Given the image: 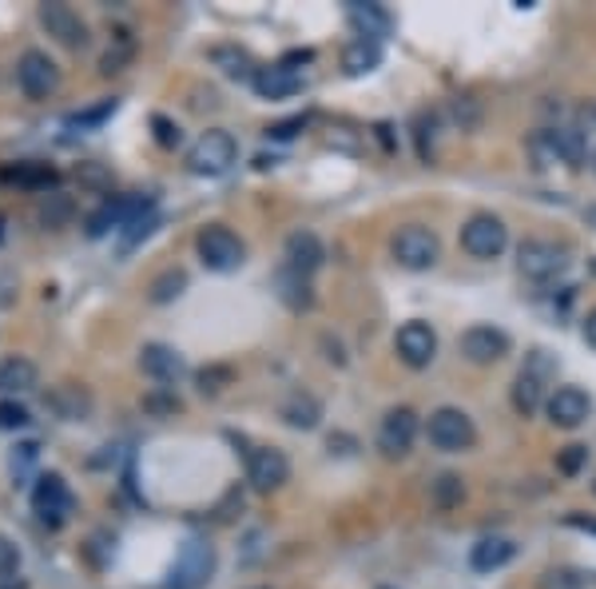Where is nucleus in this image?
I'll return each instance as SVG.
<instances>
[{
	"mask_svg": "<svg viewBox=\"0 0 596 589\" xmlns=\"http://www.w3.org/2000/svg\"><path fill=\"white\" fill-rule=\"evenodd\" d=\"M196 251L207 271H223V275H227V271H239L243 267L247 243L231 232V228H223V223H211V228H203V232L196 235Z\"/></svg>",
	"mask_w": 596,
	"mask_h": 589,
	"instance_id": "obj_3",
	"label": "nucleus"
},
{
	"mask_svg": "<svg viewBox=\"0 0 596 589\" xmlns=\"http://www.w3.org/2000/svg\"><path fill=\"white\" fill-rule=\"evenodd\" d=\"M0 427H28V410L21 403H0Z\"/></svg>",
	"mask_w": 596,
	"mask_h": 589,
	"instance_id": "obj_39",
	"label": "nucleus"
},
{
	"mask_svg": "<svg viewBox=\"0 0 596 589\" xmlns=\"http://www.w3.org/2000/svg\"><path fill=\"white\" fill-rule=\"evenodd\" d=\"M33 386H36V367L28 358L21 355L0 358V394H21L33 391Z\"/></svg>",
	"mask_w": 596,
	"mask_h": 589,
	"instance_id": "obj_22",
	"label": "nucleus"
},
{
	"mask_svg": "<svg viewBox=\"0 0 596 589\" xmlns=\"http://www.w3.org/2000/svg\"><path fill=\"white\" fill-rule=\"evenodd\" d=\"M215 64H223V72L227 76H251V60H247V52H235V48H215Z\"/></svg>",
	"mask_w": 596,
	"mask_h": 589,
	"instance_id": "obj_32",
	"label": "nucleus"
},
{
	"mask_svg": "<svg viewBox=\"0 0 596 589\" xmlns=\"http://www.w3.org/2000/svg\"><path fill=\"white\" fill-rule=\"evenodd\" d=\"M350 21L367 33V40H378V36H386V28H390V16H386L378 4H350Z\"/></svg>",
	"mask_w": 596,
	"mask_h": 589,
	"instance_id": "obj_27",
	"label": "nucleus"
},
{
	"mask_svg": "<svg viewBox=\"0 0 596 589\" xmlns=\"http://www.w3.org/2000/svg\"><path fill=\"white\" fill-rule=\"evenodd\" d=\"M413 439H418V415H413L410 406H394L386 410L378 427V451L386 458H401V454H410Z\"/></svg>",
	"mask_w": 596,
	"mask_h": 589,
	"instance_id": "obj_15",
	"label": "nucleus"
},
{
	"mask_svg": "<svg viewBox=\"0 0 596 589\" xmlns=\"http://www.w3.org/2000/svg\"><path fill=\"white\" fill-rule=\"evenodd\" d=\"M16 84L28 100H48V96L60 88V69L57 60L40 52V48H28L21 60H16Z\"/></svg>",
	"mask_w": 596,
	"mask_h": 589,
	"instance_id": "obj_6",
	"label": "nucleus"
},
{
	"mask_svg": "<svg viewBox=\"0 0 596 589\" xmlns=\"http://www.w3.org/2000/svg\"><path fill=\"white\" fill-rule=\"evenodd\" d=\"M211 569H215V550H211V542H203V538H187L184 550H179V557H175V569H172L167 589H199V586H207Z\"/></svg>",
	"mask_w": 596,
	"mask_h": 589,
	"instance_id": "obj_8",
	"label": "nucleus"
},
{
	"mask_svg": "<svg viewBox=\"0 0 596 589\" xmlns=\"http://www.w3.org/2000/svg\"><path fill=\"white\" fill-rule=\"evenodd\" d=\"M425 434H430V446L442 454H461V451H473V442H477V427H473V418L458 406H442L430 415L425 422Z\"/></svg>",
	"mask_w": 596,
	"mask_h": 589,
	"instance_id": "obj_2",
	"label": "nucleus"
},
{
	"mask_svg": "<svg viewBox=\"0 0 596 589\" xmlns=\"http://www.w3.org/2000/svg\"><path fill=\"white\" fill-rule=\"evenodd\" d=\"M4 180H12V184H21V187H48V184H57V172H52L48 163H24V168H9Z\"/></svg>",
	"mask_w": 596,
	"mask_h": 589,
	"instance_id": "obj_29",
	"label": "nucleus"
},
{
	"mask_svg": "<svg viewBox=\"0 0 596 589\" xmlns=\"http://www.w3.org/2000/svg\"><path fill=\"white\" fill-rule=\"evenodd\" d=\"M139 367H144V375H151L156 382H172L175 375L184 370V363H179V355H175L172 347L148 343V347L139 351Z\"/></svg>",
	"mask_w": 596,
	"mask_h": 589,
	"instance_id": "obj_21",
	"label": "nucleus"
},
{
	"mask_svg": "<svg viewBox=\"0 0 596 589\" xmlns=\"http://www.w3.org/2000/svg\"><path fill=\"white\" fill-rule=\"evenodd\" d=\"M156 223H160V220H156V216H148V220H136V223H127L132 232L124 235V247H132V243H136V240H148V235L156 232Z\"/></svg>",
	"mask_w": 596,
	"mask_h": 589,
	"instance_id": "obj_42",
	"label": "nucleus"
},
{
	"mask_svg": "<svg viewBox=\"0 0 596 589\" xmlns=\"http://www.w3.org/2000/svg\"><path fill=\"white\" fill-rule=\"evenodd\" d=\"M254 93L263 100H290V96L302 88V76H298L290 64H271V69H259L254 72Z\"/></svg>",
	"mask_w": 596,
	"mask_h": 589,
	"instance_id": "obj_18",
	"label": "nucleus"
},
{
	"mask_svg": "<svg viewBox=\"0 0 596 589\" xmlns=\"http://www.w3.org/2000/svg\"><path fill=\"white\" fill-rule=\"evenodd\" d=\"M588 160H593V172H596V148H593V156H588Z\"/></svg>",
	"mask_w": 596,
	"mask_h": 589,
	"instance_id": "obj_47",
	"label": "nucleus"
},
{
	"mask_svg": "<svg viewBox=\"0 0 596 589\" xmlns=\"http://www.w3.org/2000/svg\"><path fill=\"white\" fill-rule=\"evenodd\" d=\"M0 589H24V581H9V586H0Z\"/></svg>",
	"mask_w": 596,
	"mask_h": 589,
	"instance_id": "obj_46",
	"label": "nucleus"
},
{
	"mask_svg": "<svg viewBox=\"0 0 596 589\" xmlns=\"http://www.w3.org/2000/svg\"><path fill=\"white\" fill-rule=\"evenodd\" d=\"M585 463H588V446H564V451L557 454V470L569 474V478L581 474V466Z\"/></svg>",
	"mask_w": 596,
	"mask_h": 589,
	"instance_id": "obj_36",
	"label": "nucleus"
},
{
	"mask_svg": "<svg viewBox=\"0 0 596 589\" xmlns=\"http://www.w3.org/2000/svg\"><path fill=\"white\" fill-rule=\"evenodd\" d=\"M382 64V48L378 40H367V36H358L355 45L343 52V69L350 76H362V72H374Z\"/></svg>",
	"mask_w": 596,
	"mask_h": 589,
	"instance_id": "obj_23",
	"label": "nucleus"
},
{
	"mask_svg": "<svg viewBox=\"0 0 596 589\" xmlns=\"http://www.w3.org/2000/svg\"><path fill=\"white\" fill-rule=\"evenodd\" d=\"M541 144L552 151V160L569 163V168H581V163H585V156H588L585 132H576L573 124L545 127V132H541Z\"/></svg>",
	"mask_w": 596,
	"mask_h": 589,
	"instance_id": "obj_17",
	"label": "nucleus"
},
{
	"mask_svg": "<svg viewBox=\"0 0 596 589\" xmlns=\"http://www.w3.org/2000/svg\"><path fill=\"white\" fill-rule=\"evenodd\" d=\"M557 375V363H552L545 351H533L529 363L521 367V375L513 379V410L517 415H537L541 406L549 403V382Z\"/></svg>",
	"mask_w": 596,
	"mask_h": 589,
	"instance_id": "obj_1",
	"label": "nucleus"
},
{
	"mask_svg": "<svg viewBox=\"0 0 596 589\" xmlns=\"http://www.w3.org/2000/svg\"><path fill=\"white\" fill-rule=\"evenodd\" d=\"M33 510L40 514V521L48 526H64L72 510V490L60 474H40L36 478V490H33Z\"/></svg>",
	"mask_w": 596,
	"mask_h": 589,
	"instance_id": "obj_14",
	"label": "nucleus"
},
{
	"mask_svg": "<svg viewBox=\"0 0 596 589\" xmlns=\"http://www.w3.org/2000/svg\"><path fill=\"white\" fill-rule=\"evenodd\" d=\"M132 57H136V45L127 40V33H120L115 48H108V52L100 57V76H115V72H124L127 64H132Z\"/></svg>",
	"mask_w": 596,
	"mask_h": 589,
	"instance_id": "obj_30",
	"label": "nucleus"
},
{
	"mask_svg": "<svg viewBox=\"0 0 596 589\" xmlns=\"http://www.w3.org/2000/svg\"><path fill=\"white\" fill-rule=\"evenodd\" d=\"M115 112V100H103V105H96V108H88V112H80V116H72V124H80V127H88V124H100V120H108Z\"/></svg>",
	"mask_w": 596,
	"mask_h": 589,
	"instance_id": "obj_40",
	"label": "nucleus"
},
{
	"mask_svg": "<svg viewBox=\"0 0 596 589\" xmlns=\"http://www.w3.org/2000/svg\"><path fill=\"white\" fill-rule=\"evenodd\" d=\"M235 156H239L235 136L223 132V127H211V132H203V136L191 144V151H187V168L196 175H223L231 163H235Z\"/></svg>",
	"mask_w": 596,
	"mask_h": 589,
	"instance_id": "obj_4",
	"label": "nucleus"
},
{
	"mask_svg": "<svg viewBox=\"0 0 596 589\" xmlns=\"http://www.w3.org/2000/svg\"><path fill=\"white\" fill-rule=\"evenodd\" d=\"M394 351H398V358L410 370H425L430 363H434V355H437L434 327L422 323V319H410V323H401L398 335H394Z\"/></svg>",
	"mask_w": 596,
	"mask_h": 589,
	"instance_id": "obj_9",
	"label": "nucleus"
},
{
	"mask_svg": "<svg viewBox=\"0 0 596 589\" xmlns=\"http://www.w3.org/2000/svg\"><path fill=\"white\" fill-rule=\"evenodd\" d=\"M569 526H573V530H585V533H596V518H585V514H569Z\"/></svg>",
	"mask_w": 596,
	"mask_h": 589,
	"instance_id": "obj_44",
	"label": "nucleus"
},
{
	"mask_svg": "<svg viewBox=\"0 0 596 589\" xmlns=\"http://www.w3.org/2000/svg\"><path fill=\"white\" fill-rule=\"evenodd\" d=\"M151 127H156V139H160L163 148H175V144H179V127L167 116H151Z\"/></svg>",
	"mask_w": 596,
	"mask_h": 589,
	"instance_id": "obj_38",
	"label": "nucleus"
},
{
	"mask_svg": "<svg viewBox=\"0 0 596 589\" xmlns=\"http://www.w3.org/2000/svg\"><path fill=\"white\" fill-rule=\"evenodd\" d=\"M517 554V545L509 542V538H482V542L470 550V566L477 569V574H494V569L509 566Z\"/></svg>",
	"mask_w": 596,
	"mask_h": 589,
	"instance_id": "obj_20",
	"label": "nucleus"
},
{
	"mask_svg": "<svg viewBox=\"0 0 596 589\" xmlns=\"http://www.w3.org/2000/svg\"><path fill=\"white\" fill-rule=\"evenodd\" d=\"M187 291V271L184 267H167V271H160V275L151 279V287H148V299L151 303H175L179 295Z\"/></svg>",
	"mask_w": 596,
	"mask_h": 589,
	"instance_id": "obj_24",
	"label": "nucleus"
},
{
	"mask_svg": "<svg viewBox=\"0 0 596 589\" xmlns=\"http://www.w3.org/2000/svg\"><path fill=\"white\" fill-rule=\"evenodd\" d=\"M287 478H290V463L283 451H275V446H254V451L247 454V482H251L259 494L278 490Z\"/></svg>",
	"mask_w": 596,
	"mask_h": 589,
	"instance_id": "obj_13",
	"label": "nucleus"
},
{
	"mask_svg": "<svg viewBox=\"0 0 596 589\" xmlns=\"http://www.w3.org/2000/svg\"><path fill=\"white\" fill-rule=\"evenodd\" d=\"M545 410H549L552 427L573 430V427H581V422L588 418V410H593V398H588L581 386H557V391L549 394Z\"/></svg>",
	"mask_w": 596,
	"mask_h": 589,
	"instance_id": "obj_16",
	"label": "nucleus"
},
{
	"mask_svg": "<svg viewBox=\"0 0 596 589\" xmlns=\"http://www.w3.org/2000/svg\"><path fill=\"white\" fill-rule=\"evenodd\" d=\"M593 116H596V112H593Z\"/></svg>",
	"mask_w": 596,
	"mask_h": 589,
	"instance_id": "obj_49",
	"label": "nucleus"
},
{
	"mask_svg": "<svg viewBox=\"0 0 596 589\" xmlns=\"http://www.w3.org/2000/svg\"><path fill=\"white\" fill-rule=\"evenodd\" d=\"M509 247V228H505L497 216H470L465 228H461V251L473 255V259H497V255Z\"/></svg>",
	"mask_w": 596,
	"mask_h": 589,
	"instance_id": "obj_7",
	"label": "nucleus"
},
{
	"mask_svg": "<svg viewBox=\"0 0 596 589\" xmlns=\"http://www.w3.org/2000/svg\"><path fill=\"white\" fill-rule=\"evenodd\" d=\"M585 343L588 347H596V307L588 311V319H585Z\"/></svg>",
	"mask_w": 596,
	"mask_h": 589,
	"instance_id": "obj_45",
	"label": "nucleus"
},
{
	"mask_svg": "<svg viewBox=\"0 0 596 589\" xmlns=\"http://www.w3.org/2000/svg\"><path fill=\"white\" fill-rule=\"evenodd\" d=\"M278 295H283L287 307H295V311H307L310 303H314V295H310V279L298 275V271H290V267L278 271Z\"/></svg>",
	"mask_w": 596,
	"mask_h": 589,
	"instance_id": "obj_25",
	"label": "nucleus"
},
{
	"mask_svg": "<svg viewBox=\"0 0 596 589\" xmlns=\"http://www.w3.org/2000/svg\"><path fill=\"white\" fill-rule=\"evenodd\" d=\"M564 247L549 240H525L517 247V267H521V275L533 279V283H545V279L561 275L564 271Z\"/></svg>",
	"mask_w": 596,
	"mask_h": 589,
	"instance_id": "obj_10",
	"label": "nucleus"
},
{
	"mask_svg": "<svg viewBox=\"0 0 596 589\" xmlns=\"http://www.w3.org/2000/svg\"><path fill=\"white\" fill-rule=\"evenodd\" d=\"M302 127H307V116H298V120H283V124L266 127V132H271V136H275V139H290V136H295V132H302Z\"/></svg>",
	"mask_w": 596,
	"mask_h": 589,
	"instance_id": "obj_43",
	"label": "nucleus"
},
{
	"mask_svg": "<svg viewBox=\"0 0 596 589\" xmlns=\"http://www.w3.org/2000/svg\"><path fill=\"white\" fill-rule=\"evenodd\" d=\"M390 251H394V263L406 267V271H425V267H434L442 259V243L430 228H401L398 235L390 240Z\"/></svg>",
	"mask_w": 596,
	"mask_h": 589,
	"instance_id": "obj_5",
	"label": "nucleus"
},
{
	"mask_svg": "<svg viewBox=\"0 0 596 589\" xmlns=\"http://www.w3.org/2000/svg\"><path fill=\"white\" fill-rule=\"evenodd\" d=\"M461 498H465V486H461L458 474H442V478H437V486H434V502H437V506L449 510V506H458Z\"/></svg>",
	"mask_w": 596,
	"mask_h": 589,
	"instance_id": "obj_31",
	"label": "nucleus"
},
{
	"mask_svg": "<svg viewBox=\"0 0 596 589\" xmlns=\"http://www.w3.org/2000/svg\"><path fill=\"white\" fill-rule=\"evenodd\" d=\"M40 24H45V33L64 48H84L88 45V24L80 21V12L69 9V4H60V0H45L40 4Z\"/></svg>",
	"mask_w": 596,
	"mask_h": 589,
	"instance_id": "obj_11",
	"label": "nucleus"
},
{
	"mask_svg": "<svg viewBox=\"0 0 596 589\" xmlns=\"http://www.w3.org/2000/svg\"><path fill=\"white\" fill-rule=\"evenodd\" d=\"M36 454H40V446H36V442H24V446H16V451H12V474L28 470V466L36 463Z\"/></svg>",
	"mask_w": 596,
	"mask_h": 589,
	"instance_id": "obj_41",
	"label": "nucleus"
},
{
	"mask_svg": "<svg viewBox=\"0 0 596 589\" xmlns=\"http://www.w3.org/2000/svg\"><path fill=\"white\" fill-rule=\"evenodd\" d=\"M461 355L470 358L473 367H489V363H501L505 355H509V335H505L501 327H489V323H477L470 327L465 335H461Z\"/></svg>",
	"mask_w": 596,
	"mask_h": 589,
	"instance_id": "obj_12",
	"label": "nucleus"
},
{
	"mask_svg": "<svg viewBox=\"0 0 596 589\" xmlns=\"http://www.w3.org/2000/svg\"><path fill=\"white\" fill-rule=\"evenodd\" d=\"M283 418L298 430H314L322 418V406L314 403L310 394H295V398H287V406H283Z\"/></svg>",
	"mask_w": 596,
	"mask_h": 589,
	"instance_id": "obj_26",
	"label": "nucleus"
},
{
	"mask_svg": "<svg viewBox=\"0 0 596 589\" xmlns=\"http://www.w3.org/2000/svg\"><path fill=\"white\" fill-rule=\"evenodd\" d=\"M231 379H235V370L231 367H207V370H199L196 382H199V391L203 394H219Z\"/></svg>",
	"mask_w": 596,
	"mask_h": 589,
	"instance_id": "obj_34",
	"label": "nucleus"
},
{
	"mask_svg": "<svg viewBox=\"0 0 596 589\" xmlns=\"http://www.w3.org/2000/svg\"><path fill=\"white\" fill-rule=\"evenodd\" d=\"M537 586L541 589H585V581L576 578L573 569H545Z\"/></svg>",
	"mask_w": 596,
	"mask_h": 589,
	"instance_id": "obj_35",
	"label": "nucleus"
},
{
	"mask_svg": "<svg viewBox=\"0 0 596 589\" xmlns=\"http://www.w3.org/2000/svg\"><path fill=\"white\" fill-rule=\"evenodd\" d=\"M69 216H72V199L69 196H48L45 204H40V220H45L48 228H60Z\"/></svg>",
	"mask_w": 596,
	"mask_h": 589,
	"instance_id": "obj_33",
	"label": "nucleus"
},
{
	"mask_svg": "<svg viewBox=\"0 0 596 589\" xmlns=\"http://www.w3.org/2000/svg\"><path fill=\"white\" fill-rule=\"evenodd\" d=\"M16 569H21V550L0 533V581H9Z\"/></svg>",
	"mask_w": 596,
	"mask_h": 589,
	"instance_id": "obj_37",
	"label": "nucleus"
},
{
	"mask_svg": "<svg viewBox=\"0 0 596 589\" xmlns=\"http://www.w3.org/2000/svg\"><path fill=\"white\" fill-rule=\"evenodd\" d=\"M52 406L60 410V418H69V422H76V418L88 415V406H92V398L80 391V386H60L57 394H52Z\"/></svg>",
	"mask_w": 596,
	"mask_h": 589,
	"instance_id": "obj_28",
	"label": "nucleus"
},
{
	"mask_svg": "<svg viewBox=\"0 0 596 589\" xmlns=\"http://www.w3.org/2000/svg\"><path fill=\"white\" fill-rule=\"evenodd\" d=\"M593 275H596V259H593Z\"/></svg>",
	"mask_w": 596,
	"mask_h": 589,
	"instance_id": "obj_48",
	"label": "nucleus"
},
{
	"mask_svg": "<svg viewBox=\"0 0 596 589\" xmlns=\"http://www.w3.org/2000/svg\"><path fill=\"white\" fill-rule=\"evenodd\" d=\"M322 259H326V251H322V243L319 235H310V232H295L287 240V267L290 271H298V275H314L322 267Z\"/></svg>",
	"mask_w": 596,
	"mask_h": 589,
	"instance_id": "obj_19",
	"label": "nucleus"
}]
</instances>
